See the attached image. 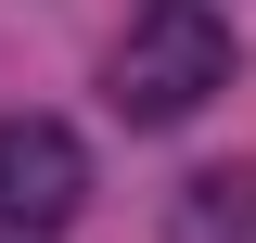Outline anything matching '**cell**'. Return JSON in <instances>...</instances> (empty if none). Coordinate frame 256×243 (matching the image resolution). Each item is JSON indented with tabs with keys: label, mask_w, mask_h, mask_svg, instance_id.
<instances>
[{
	"label": "cell",
	"mask_w": 256,
	"mask_h": 243,
	"mask_svg": "<svg viewBox=\"0 0 256 243\" xmlns=\"http://www.w3.org/2000/svg\"><path fill=\"white\" fill-rule=\"evenodd\" d=\"M90 205V141L64 116H0V218L13 230H64Z\"/></svg>",
	"instance_id": "cell-2"
},
{
	"label": "cell",
	"mask_w": 256,
	"mask_h": 243,
	"mask_svg": "<svg viewBox=\"0 0 256 243\" xmlns=\"http://www.w3.org/2000/svg\"><path fill=\"white\" fill-rule=\"evenodd\" d=\"M166 243H256V180L244 166H192L166 192Z\"/></svg>",
	"instance_id": "cell-3"
},
{
	"label": "cell",
	"mask_w": 256,
	"mask_h": 243,
	"mask_svg": "<svg viewBox=\"0 0 256 243\" xmlns=\"http://www.w3.org/2000/svg\"><path fill=\"white\" fill-rule=\"evenodd\" d=\"M218 90H230V26L205 0H154L141 26L116 38V64H102V102H116L128 128H192Z\"/></svg>",
	"instance_id": "cell-1"
}]
</instances>
